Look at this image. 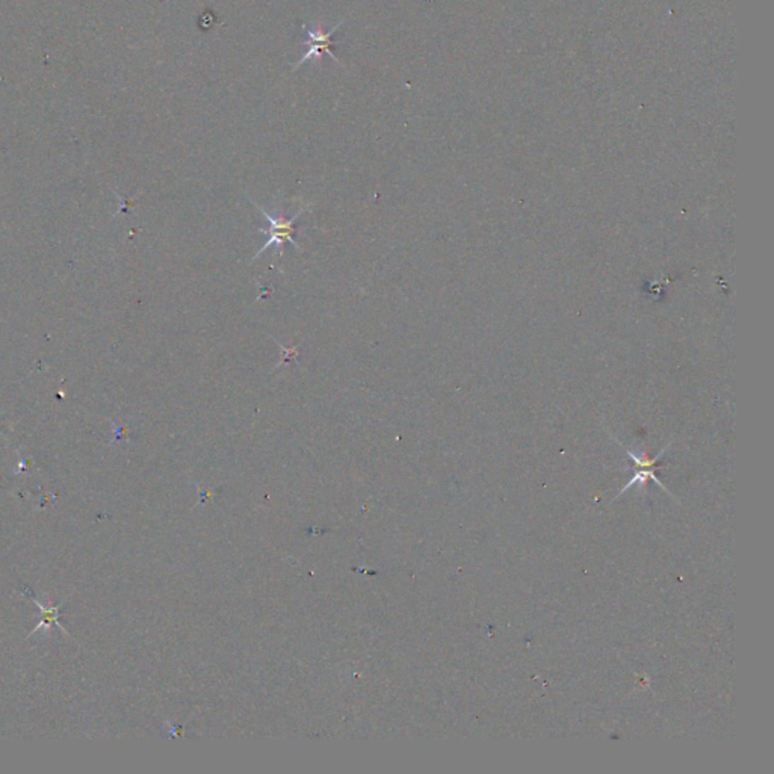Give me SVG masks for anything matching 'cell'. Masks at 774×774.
<instances>
[{
    "instance_id": "obj_1",
    "label": "cell",
    "mask_w": 774,
    "mask_h": 774,
    "mask_svg": "<svg viewBox=\"0 0 774 774\" xmlns=\"http://www.w3.org/2000/svg\"><path fill=\"white\" fill-rule=\"evenodd\" d=\"M340 28H342V23L336 25L333 29L328 30L325 34V32L323 29H319V28L313 29L308 25H301V32H303V38L304 40L300 41V46H303L306 52L303 54V58L294 65L292 70L298 69L301 64L307 62L311 58H316V59L320 58L324 53H328L330 57L333 58V61L340 64L339 58L335 54V47L337 44V41L335 40V35H336V32Z\"/></svg>"
},
{
    "instance_id": "obj_2",
    "label": "cell",
    "mask_w": 774,
    "mask_h": 774,
    "mask_svg": "<svg viewBox=\"0 0 774 774\" xmlns=\"http://www.w3.org/2000/svg\"><path fill=\"white\" fill-rule=\"evenodd\" d=\"M251 202H253L254 206H256V207L259 209V212H262V215L270 221V229H260L262 233H267V235L270 236V239H268L267 244L263 246V248L258 251V254L253 258V260H254V259H258V258L260 256V254H263V253L267 251L271 246H274V244H283V242H291V244H292L295 248L301 250V247L298 246V242L294 239V223H295V221H296L298 218L301 216V214L304 212V209H306V207H301L300 211H298L291 219H284V218H275V216H272L268 211H265V209H263L260 204H258L254 200H251Z\"/></svg>"
},
{
    "instance_id": "obj_3",
    "label": "cell",
    "mask_w": 774,
    "mask_h": 774,
    "mask_svg": "<svg viewBox=\"0 0 774 774\" xmlns=\"http://www.w3.org/2000/svg\"><path fill=\"white\" fill-rule=\"evenodd\" d=\"M666 451H667V448H666V449H662V451L659 452V454H658V456H657L655 458H647L646 456H641V457H638V456H635V454H634V452H631V451H628V456H629V457H631V458H633V461H634V463L637 464V472H635V475H634V478H633L631 481H629V483H628V484L625 485V489H623V490H622L620 493L626 492L628 489H631V487H634V485H635V484H638V485H643V487H645V485H646V481H647L649 478H650V480H654V481H655V483H657V484L659 485V487H662V489H664V490H666V487H664V485H662V484H661V481H659V480H658V478L655 477V472H654V468H655V464L658 463V460H659V458H661L662 456H664V452H666Z\"/></svg>"
},
{
    "instance_id": "obj_4",
    "label": "cell",
    "mask_w": 774,
    "mask_h": 774,
    "mask_svg": "<svg viewBox=\"0 0 774 774\" xmlns=\"http://www.w3.org/2000/svg\"><path fill=\"white\" fill-rule=\"evenodd\" d=\"M29 594H30V598H32V601H34V602L37 603V606H38V608H40V610H41V617H42V620H41V622H40V623H38V625L35 626V629H34V631H32V633H30L29 635H32V634H34V633H37V631H38V629H40L41 626L50 628V625H53V623H54V625H57V626H58V628L61 629V631H62L64 634H67V629H64V626H62V625H61V622L58 620V613H59V610H61V606H62V603H64L65 601H67V599H65V601H64L62 603H59V605H57V606H44V605H42V603H41L40 601H37V598H34V596H32V593H29Z\"/></svg>"
}]
</instances>
